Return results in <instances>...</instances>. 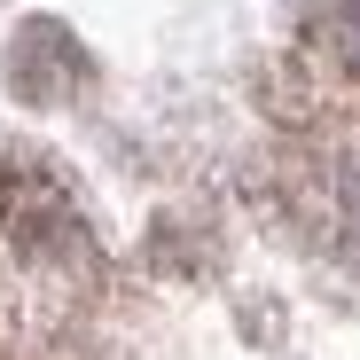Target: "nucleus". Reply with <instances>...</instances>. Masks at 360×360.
<instances>
[{
  "instance_id": "nucleus-1",
  "label": "nucleus",
  "mask_w": 360,
  "mask_h": 360,
  "mask_svg": "<svg viewBox=\"0 0 360 360\" xmlns=\"http://www.w3.org/2000/svg\"><path fill=\"white\" fill-rule=\"evenodd\" d=\"M345 55H352V71H360V0L345 8Z\"/></svg>"
}]
</instances>
